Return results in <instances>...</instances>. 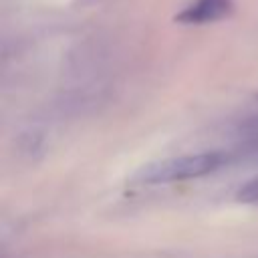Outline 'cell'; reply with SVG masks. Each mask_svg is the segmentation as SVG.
Returning a JSON list of instances; mask_svg holds the SVG:
<instances>
[{"label": "cell", "mask_w": 258, "mask_h": 258, "mask_svg": "<svg viewBox=\"0 0 258 258\" xmlns=\"http://www.w3.org/2000/svg\"><path fill=\"white\" fill-rule=\"evenodd\" d=\"M232 155L228 151H204L191 155H179L163 161H153L143 167L135 179L141 183H169V181H183L191 177H202L212 173L224 165H228Z\"/></svg>", "instance_id": "cell-1"}, {"label": "cell", "mask_w": 258, "mask_h": 258, "mask_svg": "<svg viewBox=\"0 0 258 258\" xmlns=\"http://www.w3.org/2000/svg\"><path fill=\"white\" fill-rule=\"evenodd\" d=\"M234 2L232 0H196L189 4L179 16V22L187 24H204V22H216L232 12Z\"/></svg>", "instance_id": "cell-2"}, {"label": "cell", "mask_w": 258, "mask_h": 258, "mask_svg": "<svg viewBox=\"0 0 258 258\" xmlns=\"http://www.w3.org/2000/svg\"><path fill=\"white\" fill-rule=\"evenodd\" d=\"M238 202H244V204H258V175L252 177L250 181H246L238 194H236Z\"/></svg>", "instance_id": "cell-3"}, {"label": "cell", "mask_w": 258, "mask_h": 258, "mask_svg": "<svg viewBox=\"0 0 258 258\" xmlns=\"http://www.w3.org/2000/svg\"><path fill=\"white\" fill-rule=\"evenodd\" d=\"M244 137H246V141H250V143H258V121H254V123H250L248 127H244Z\"/></svg>", "instance_id": "cell-4"}]
</instances>
